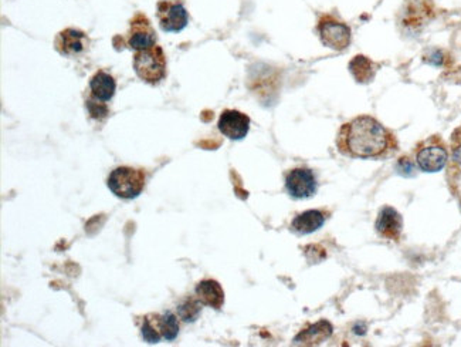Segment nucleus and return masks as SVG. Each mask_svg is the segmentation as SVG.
Returning a JSON list of instances; mask_svg holds the SVG:
<instances>
[{"instance_id": "6", "label": "nucleus", "mask_w": 461, "mask_h": 347, "mask_svg": "<svg viewBox=\"0 0 461 347\" xmlns=\"http://www.w3.org/2000/svg\"><path fill=\"white\" fill-rule=\"evenodd\" d=\"M286 188L296 200H307L315 195L318 183L310 168L298 166L291 169L286 176Z\"/></svg>"}, {"instance_id": "15", "label": "nucleus", "mask_w": 461, "mask_h": 347, "mask_svg": "<svg viewBox=\"0 0 461 347\" xmlns=\"http://www.w3.org/2000/svg\"><path fill=\"white\" fill-rule=\"evenodd\" d=\"M89 90H91V96H94L96 99L103 102H108L115 95L117 83L111 74L100 70L91 77Z\"/></svg>"}, {"instance_id": "11", "label": "nucleus", "mask_w": 461, "mask_h": 347, "mask_svg": "<svg viewBox=\"0 0 461 347\" xmlns=\"http://www.w3.org/2000/svg\"><path fill=\"white\" fill-rule=\"evenodd\" d=\"M89 44L87 35L78 29H65L56 39V49L60 54L75 56L82 53Z\"/></svg>"}, {"instance_id": "20", "label": "nucleus", "mask_w": 461, "mask_h": 347, "mask_svg": "<svg viewBox=\"0 0 461 347\" xmlns=\"http://www.w3.org/2000/svg\"><path fill=\"white\" fill-rule=\"evenodd\" d=\"M450 150H451V168L453 166L461 168V127L455 128L454 133L451 134Z\"/></svg>"}, {"instance_id": "3", "label": "nucleus", "mask_w": 461, "mask_h": 347, "mask_svg": "<svg viewBox=\"0 0 461 347\" xmlns=\"http://www.w3.org/2000/svg\"><path fill=\"white\" fill-rule=\"evenodd\" d=\"M415 159L423 172H438L448 161V148L440 135H431L416 145Z\"/></svg>"}, {"instance_id": "16", "label": "nucleus", "mask_w": 461, "mask_h": 347, "mask_svg": "<svg viewBox=\"0 0 461 347\" xmlns=\"http://www.w3.org/2000/svg\"><path fill=\"white\" fill-rule=\"evenodd\" d=\"M375 67L377 66L371 59H367L366 56L362 54L355 56L349 63V71L352 73L353 78L360 84H367L374 80L377 73Z\"/></svg>"}, {"instance_id": "17", "label": "nucleus", "mask_w": 461, "mask_h": 347, "mask_svg": "<svg viewBox=\"0 0 461 347\" xmlns=\"http://www.w3.org/2000/svg\"><path fill=\"white\" fill-rule=\"evenodd\" d=\"M153 320H155V324L163 339H166L168 341H172L177 337L179 323L173 313L166 312L163 315H156Z\"/></svg>"}, {"instance_id": "5", "label": "nucleus", "mask_w": 461, "mask_h": 347, "mask_svg": "<svg viewBox=\"0 0 461 347\" xmlns=\"http://www.w3.org/2000/svg\"><path fill=\"white\" fill-rule=\"evenodd\" d=\"M317 30L322 44L335 51L346 50L352 42L351 28L332 15L321 16Z\"/></svg>"}, {"instance_id": "9", "label": "nucleus", "mask_w": 461, "mask_h": 347, "mask_svg": "<svg viewBox=\"0 0 461 347\" xmlns=\"http://www.w3.org/2000/svg\"><path fill=\"white\" fill-rule=\"evenodd\" d=\"M217 127L229 140H243L250 130V118L239 110H225L220 114Z\"/></svg>"}, {"instance_id": "4", "label": "nucleus", "mask_w": 461, "mask_h": 347, "mask_svg": "<svg viewBox=\"0 0 461 347\" xmlns=\"http://www.w3.org/2000/svg\"><path fill=\"white\" fill-rule=\"evenodd\" d=\"M137 75L149 84H158L166 75V57L159 46L139 50L134 57Z\"/></svg>"}, {"instance_id": "14", "label": "nucleus", "mask_w": 461, "mask_h": 347, "mask_svg": "<svg viewBox=\"0 0 461 347\" xmlns=\"http://www.w3.org/2000/svg\"><path fill=\"white\" fill-rule=\"evenodd\" d=\"M196 298L202 305L220 310L225 305V292L217 281L205 279L196 285Z\"/></svg>"}, {"instance_id": "18", "label": "nucleus", "mask_w": 461, "mask_h": 347, "mask_svg": "<svg viewBox=\"0 0 461 347\" xmlns=\"http://www.w3.org/2000/svg\"><path fill=\"white\" fill-rule=\"evenodd\" d=\"M202 308H201V300L199 299H187L184 302H182L177 308V315L179 317L187 322V323H192L195 322L199 316H201Z\"/></svg>"}, {"instance_id": "1", "label": "nucleus", "mask_w": 461, "mask_h": 347, "mask_svg": "<svg viewBox=\"0 0 461 347\" xmlns=\"http://www.w3.org/2000/svg\"><path fill=\"white\" fill-rule=\"evenodd\" d=\"M398 147L393 131L371 116H358L346 121L336 135L338 151L351 158H379Z\"/></svg>"}, {"instance_id": "10", "label": "nucleus", "mask_w": 461, "mask_h": 347, "mask_svg": "<svg viewBox=\"0 0 461 347\" xmlns=\"http://www.w3.org/2000/svg\"><path fill=\"white\" fill-rule=\"evenodd\" d=\"M377 232L381 238L398 242L402 236L403 229V218L402 215L392 207H384L379 211L377 224Z\"/></svg>"}, {"instance_id": "21", "label": "nucleus", "mask_w": 461, "mask_h": 347, "mask_svg": "<svg viewBox=\"0 0 461 347\" xmlns=\"http://www.w3.org/2000/svg\"><path fill=\"white\" fill-rule=\"evenodd\" d=\"M153 322H155L153 319L145 317L144 323H142V327H141V334H142L144 340L151 343V344L159 343V340L162 337V334L159 333V330H158V327H156V324Z\"/></svg>"}, {"instance_id": "7", "label": "nucleus", "mask_w": 461, "mask_h": 347, "mask_svg": "<svg viewBox=\"0 0 461 347\" xmlns=\"http://www.w3.org/2000/svg\"><path fill=\"white\" fill-rule=\"evenodd\" d=\"M158 20L163 32L177 33L188 26V11L179 2L160 0L158 4Z\"/></svg>"}, {"instance_id": "19", "label": "nucleus", "mask_w": 461, "mask_h": 347, "mask_svg": "<svg viewBox=\"0 0 461 347\" xmlns=\"http://www.w3.org/2000/svg\"><path fill=\"white\" fill-rule=\"evenodd\" d=\"M85 107H87V110H88V113H89V116L92 118L101 120V118H106L108 116V107H107V104L103 100L96 99L94 96H89L87 99Z\"/></svg>"}, {"instance_id": "22", "label": "nucleus", "mask_w": 461, "mask_h": 347, "mask_svg": "<svg viewBox=\"0 0 461 347\" xmlns=\"http://www.w3.org/2000/svg\"><path fill=\"white\" fill-rule=\"evenodd\" d=\"M400 161L405 164V166H402V165H398V168H399V172L402 174V176H405V171L408 169V171H413V162L410 161V158L409 157H402L400 158Z\"/></svg>"}, {"instance_id": "8", "label": "nucleus", "mask_w": 461, "mask_h": 347, "mask_svg": "<svg viewBox=\"0 0 461 347\" xmlns=\"http://www.w3.org/2000/svg\"><path fill=\"white\" fill-rule=\"evenodd\" d=\"M156 43V33L152 28L149 19L142 15L137 13L130 22V32H128V44L134 50H145L153 47Z\"/></svg>"}, {"instance_id": "12", "label": "nucleus", "mask_w": 461, "mask_h": 347, "mask_svg": "<svg viewBox=\"0 0 461 347\" xmlns=\"http://www.w3.org/2000/svg\"><path fill=\"white\" fill-rule=\"evenodd\" d=\"M327 218H328V212L324 209H308L305 212L298 214L293 219L290 228L293 232L298 235H308L322 228Z\"/></svg>"}, {"instance_id": "2", "label": "nucleus", "mask_w": 461, "mask_h": 347, "mask_svg": "<svg viewBox=\"0 0 461 347\" xmlns=\"http://www.w3.org/2000/svg\"><path fill=\"white\" fill-rule=\"evenodd\" d=\"M107 185L115 197L122 200H134L139 197L145 188V174L142 169L118 166L110 174Z\"/></svg>"}, {"instance_id": "13", "label": "nucleus", "mask_w": 461, "mask_h": 347, "mask_svg": "<svg viewBox=\"0 0 461 347\" xmlns=\"http://www.w3.org/2000/svg\"><path fill=\"white\" fill-rule=\"evenodd\" d=\"M334 327L328 320H320L314 324H310L307 329L300 331L294 339L293 344L300 346H315L321 344L324 340L332 336Z\"/></svg>"}]
</instances>
